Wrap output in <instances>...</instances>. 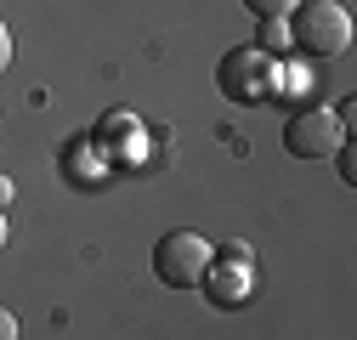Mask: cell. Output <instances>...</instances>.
Masks as SVG:
<instances>
[{
    "label": "cell",
    "mask_w": 357,
    "mask_h": 340,
    "mask_svg": "<svg viewBox=\"0 0 357 340\" xmlns=\"http://www.w3.org/2000/svg\"><path fill=\"white\" fill-rule=\"evenodd\" d=\"M284 23H289V46H301L306 57H340L351 46V12L340 0H301Z\"/></svg>",
    "instance_id": "1"
},
{
    "label": "cell",
    "mask_w": 357,
    "mask_h": 340,
    "mask_svg": "<svg viewBox=\"0 0 357 340\" xmlns=\"http://www.w3.org/2000/svg\"><path fill=\"white\" fill-rule=\"evenodd\" d=\"M215 261V244L204 233H188V227H170L159 244H153V278L165 289H199L204 272Z\"/></svg>",
    "instance_id": "2"
},
{
    "label": "cell",
    "mask_w": 357,
    "mask_h": 340,
    "mask_svg": "<svg viewBox=\"0 0 357 340\" xmlns=\"http://www.w3.org/2000/svg\"><path fill=\"white\" fill-rule=\"evenodd\" d=\"M340 142H346V131H340L335 108H324V102L295 108L289 125H284V148H289V159H329Z\"/></svg>",
    "instance_id": "3"
},
{
    "label": "cell",
    "mask_w": 357,
    "mask_h": 340,
    "mask_svg": "<svg viewBox=\"0 0 357 340\" xmlns=\"http://www.w3.org/2000/svg\"><path fill=\"white\" fill-rule=\"evenodd\" d=\"M215 85L233 102H266L273 97V57H261L255 46H233L215 68Z\"/></svg>",
    "instance_id": "4"
},
{
    "label": "cell",
    "mask_w": 357,
    "mask_h": 340,
    "mask_svg": "<svg viewBox=\"0 0 357 340\" xmlns=\"http://www.w3.org/2000/svg\"><path fill=\"white\" fill-rule=\"evenodd\" d=\"M204 289H210V307H244L250 301V289H255V272L250 267H233V261H210L204 272Z\"/></svg>",
    "instance_id": "5"
},
{
    "label": "cell",
    "mask_w": 357,
    "mask_h": 340,
    "mask_svg": "<svg viewBox=\"0 0 357 340\" xmlns=\"http://www.w3.org/2000/svg\"><path fill=\"white\" fill-rule=\"evenodd\" d=\"M255 52H261V57L289 52V23H284V17H261V29H255Z\"/></svg>",
    "instance_id": "6"
},
{
    "label": "cell",
    "mask_w": 357,
    "mask_h": 340,
    "mask_svg": "<svg viewBox=\"0 0 357 340\" xmlns=\"http://www.w3.org/2000/svg\"><path fill=\"white\" fill-rule=\"evenodd\" d=\"M244 6H250L255 17H289V12L301 6V0H244Z\"/></svg>",
    "instance_id": "7"
},
{
    "label": "cell",
    "mask_w": 357,
    "mask_h": 340,
    "mask_svg": "<svg viewBox=\"0 0 357 340\" xmlns=\"http://www.w3.org/2000/svg\"><path fill=\"white\" fill-rule=\"evenodd\" d=\"M215 261H233V267H250V261H255V249H250V244L238 238V244H221V249H215Z\"/></svg>",
    "instance_id": "8"
},
{
    "label": "cell",
    "mask_w": 357,
    "mask_h": 340,
    "mask_svg": "<svg viewBox=\"0 0 357 340\" xmlns=\"http://www.w3.org/2000/svg\"><path fill=\"white\" fill-rule=\"evenodd\" d=\"M329 159L340 164V176H346V182H357V159H351V142H340V148H335Z\"/></svg>",
    "instance_id": "9"
},
{
    "label": "cell",
    "mask_w": 357,
    "mask_h": 340,
    "mask_svg": "<svg viewBox=\"0 0 357 340\" xmlns=\"http://www.w3.org/2000/svg\"><path fill=\"white\" fill-rule=\"evenodd\" d=\"M12 199H17V187H12V176L0 170V210H12Z\"/></svg>",
    "instance_id": "10"
},
{
    "label": "cell",
    "mask_w": 357,
    "mask_h": 340,
    "mask_svg": "<svg viewBox=\"0 0 357 340\" xmlns=\"http://www.w3.org/2000/svg\"><path fill=\"white\" fill-rule=\"evenodd\" d=\"M0 340H17V318H12L6 307H0Z\"/></svg>",
    "instance_id": "11"
},
{
    "label": "cell",
    "mask_w": 357,
    "mask_h": 340,
    "mask_svg": "<svg viewBox=\"0 0 357 340\" xmlns=\"http://www.w3.org/2000/svg\"><path fill=\"white\" fill-rule=\"evenodd\" d=\"M6 63H12V34H6V23H0V74H6Z\"/></svg>",
    "instance_id": "12"
},
{
    "label": "cell",
    "mask_w": 357,
    "mask_h": 340,
    "mask_svg": "<svg viewBox=\"0 0 357 340\" xmlns=\"http://www.w3.org/2000/svg\"><path fill=\"white\" fill-rule=\"evenodd\" d=\"M0 249H6V210H0Z\"/></svg>",
    "instance_id": "13"
}]
</instances>
